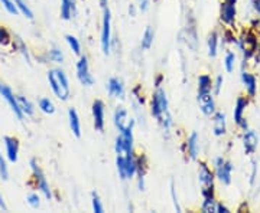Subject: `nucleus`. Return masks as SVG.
<instances>
[{
	"label": "nucleus",
	"instance_id": "f257e3e1",
	"mask_svg": "<svg viewBox=\"0 0 260 213\" xmlns=\"http://www.w3.org/2000/svg\"><path fill=\"white\" fill-rule=\"evenodd\" d=\"M150 114L155 120L162 125V129L169 133L172 125V117L169 112V102H168L167 93L159 87L150 100Z\"/></svg>",
	"mask_w": 260,
	"mask_h": 213
},
{
	"label": "nucleus",
	"instance_id": "f03ea898",
	"mask_svg": "<svg viewBox=\"0 0 260 213\" xmlns=\"http://www.w3.org/2000/svg\"><path fill=\"white\" fill-rule=\"evenodd\" d=\"M48 82L51 85L52 91L61 101H67L71 95V90H70V82L68 78L62 69L59 68H54L48 72Z\"/></svg>",
	"mask_w": 260,
	"mask_h": 213
},
{
	"label": "nucleus",
	"instance_id": "7ed1b4c3",
	"mask_svg": "<svg viewBox=\"0 0 260 213\" xmlns=\"http://www.w3.org/2000/svg\"><path fill=\"white\" fill-rule=\"evenodd\" d=\"M214 179H215V173L208 167L207 163L200 161L198 164V182L201 186V193L204 197L207 196H214Z\"/></svg>",
	"mask_w": 260,
	"mask_h": 213
},
{
	"label": "nucleus",
	"instance_id": "20e7f679",
	"mask_svg": "<svg viewBox=\"0 0 260 213\" xmlns=\"http://www.w3.org/2000/svg\"><path fill=\"white\" fill-rule=\"evenodd\" d=\"M102 49L104 55H109L112 49V13L109 8H104V15H103Z\"/></svg>",
	"mask_w": 260,
	"mask_h": 213
},
{
	"label": "nucleus",
	"instance_id": "39448f33",
	"mask_svg": "<svg viewBox=\"0 0 260 213\" xmlns=\"http://www.w3.org/2000/svg\"><path fill=\"white\" fill-rule=\"evenodd\" d=\"M30 168H32V176H34V180H35V183H37L38 190H41V193L45 196L47 199H52V192H51V189H49V185H48L47 179H45V175H44V172H42V168L39 167V163H38L35 158H32L30 160Z\"/></svg>",
	"mask_w": 260,
	"mask_h": 213
},
{
	"label": "nucleus",
	"instance_id": "423d86ee",
	"mask_svg": "<svg viewBox=\"0 0 260 213\" xmlns=\"http://www.w3.org/2000/svg\"><path fill=\"white\" fill-rule=\"evenodd\" d=\"M214 173L215 177L223 183L229 186L232 183V173H233V164L223 157H217L214 160Z\"/></svg>",
	"mask_w": 260,
	"mask_h": 213
},
{
	"label": "nucleus",
	"instance_id": "0eeeda50",
	"mask_svg": "<svg viewBox=\"0 0 260 213\" xmlns=\"http://www.w3.org/2000/svg\"><path fill=\"white\" fill-rule=\"evenodd\" d=\"M113 121H114V125L119 130V133L133 130V127H135V120L130 118L129 112H127V110L124 107H117L116 108L114 115H113Z\"/></svg>",
	"mask_w": 260,
	"mask_h": 213
},
{
	"label": "nucleus",
	"instance_id": "6e6552de",
	"mask_svg": "<svg viewBox=\"0 0 260 213\" xmlns=\"http://www.w3.org/2000/svg\"><path fill=\"white\" fill-rule=\"evenodd\" d=\"M77 78L84 87H93L95 79L90 72V65H88V59L87 56H80L78 62H77Z\"/></svg>",
	"mask_w": 260,
	"mask_h": 213
},
{
	"label": "nucleus",
	"instance_id": "1a4fd4ad",
	"mask_svg": "<svg viewBox=\"0 0 260 213\" xmlns=\"http://www.w3.org/2000/svg\"><path fill=\"white\" fill-rule=\"evenodd\" d=\"M236 3L237 0H223L221 8H220V19L221 22L232 26L236 22V15H237V9H236Z\"/></svg>",
	"mask_w": 260,
	"mask_h": 213
},
{
	"label": "nucleus",
	"instance_id": "9d476101",
	"mask_svg": "<svg viewBox=\"0 0 260 213\" xmlns=\"http://www.w3.org/2000/svg\"><path fill=\"white\" fill-rule=\"evenodd\" d=\"M91 114H93V125L95 131H103L106 125L104 114H106V105L102 100H95L91 105Z\"/></svg>",
	"mask_w": 260,
	"mask_h": 213
},
{
	"label": "nucleus",
	"instance_id": "9b49d317",
	"mask_svg": "<svg viewBox=\"0 0 260 213\" xmlns=\"http://www.w3.org/2000/svg\"><path fill=\"white\" fill-rule=\"evenodd\" d=\"M239 45L242 48L243 54H244V58H250V56L254 55L256 49H257V39L256 36L251 33V32H247L244 33L240 39H239Z\"/></svg>",
	"mask_w": 260,
	"mask_h": 213
},
{
	"label": "nucleus",
	"instance_id": "f8f14e48",
	"mask_svg": "<svg viewBox=\"0 0 260 213\" xmlns=\"http://www.w3.org/2000/svg\"><path fill=\"white\" fill-rule=\"evenodd\" d=\"M0 95L8 101V104L10 105V108H12V111L15 112V115L18 117L19 120H22V118H23V112H22L20 107H19L18 98H16L15 94L12 93V90H10L8 85H3V83H2V87H0Z\"/></svg>",
	"mask_w": 260,
	"mask_h": 213
},
{
	"label": "nucleus",
	"instance_id": "ddd939ff",
	"mask_svg": "<svg viewBox=\"0 0 260 213\" xmlns=\"http://www.w3.org/2000/svg\"><path fill=\"white\" fill-rule=\"evenodd\" d=\"M249 105L247 98L244 97H239L236 101V107H234V121L239 127H242L243 130H247V121L244 118V111Z\"/></svg>",
	"mask_w": 260,
	"mask_h": 213
},
{
	"label": "nucleus",
	"instance_id": "4468645a",
	"mask_svg": "<svg viewBox=\"0 0 260 213\" xmlns=\"http://www.w3.org/2000/svg\"><path fill=\"white\" fill-rule=\"evenodd\" d=\"M198 102H200V108L205 115L211 117L215 112V101H214L213 93L198 94Z\"/></svg>",
	"mask_w": 260,
	"mask_h": 213
},
{
	"label": "nucleus",
	"instance_id": "2eb2a0df",
	"mask_svg": "<svg viewBox=\"0 0 260 213\" xmlns=\"http://www.w3.org/2000/svg\"><path fill=\"white\" fill-rule=\"evenodd\" d=\"M257 146H259V137L256 136V133L253 130H244V136H243L244 153L247 156H250V154H253L256 151Z\"/></svg>",
	"mask_w": 260,
	"mask_h": 213
},
{
	"label": "nucleus",
	"instance_id": "dca6fc26",
	"mask_svg": "<svg viewBox=\"0 0 260 213\" xmlns=\"http://www.w3.org/2000/svg\"><path fill=\"white\" fill-rule=\"evenodd\" d=\"M5 147H6V156L8 160L12 163H16L18 161V154H19V140L16 137H9L6 136L5 139Z\"/></svg>",
	"mask_w": 260,
	"mask_h": 213
},
{
	"label": "nucleus",
	"instance_id": "f3484780",
	"mask_svg": "<svg viewBox=\"0 0 260 213\" xmlns=\"http://www.w3.org/2000/svg\"><path fill=\"white\" fill-rule=\"evenodd\" d=\"M106 88L112 98H124V85L120 78H110Z\"/></svg>",
	"mask_w": 260,
	"mask_h": 213
},
{
	"label": "nucleus",
	"instance_id": "a211bd4d",
	"mask_svg": "<svg viewBox=\"0 0 260 213\" xmlns=\"http://www.w3.org/2000/svg\"><path fill=\"white\" fill-rule=\"evenodd\" d=\"M198 143H200L198 134H197V133H191L189 137H188L185 141L186 154H188V157L191 158V160H197V158H198V153H200V146H198Z\"/></svg>",
	"mask_w": 260,
	"mask_h": 213
},
{
	"label": "nucleus",
	"instance_id": "6ab92c4d",
	"mask_svg": "<svg viewBox=\"0 0 260 213\" xmlns=\"http://www.w3.org/2000/svg\"><path fill=\"white\" fill-rule=\"evenodd\" d=\"M213 130L217 137L224 136L227 133V124H225V114L221 111H215L213 114Z\"/></svg>",
	"mask_w": 260,
	"mask_h": 213
},
{
	"label": "nucleus",
	"instance_id": "aec40b11",
	"mask_svg": "<svg viewBox=\"0 0 260 213\" xmlns=\"http://www.w3.org/2000/svg\"><path fill=\"white\" fill-rule=\"evenodd\" d=\"M242 81L243 83H244V88H246V91L249 94V97H254V95H256V91H257V81H256V76L251 75L250 72L243 71Z\"/></svg>",
	"mask_w": 260,
	"mask_h": 213
},
{
	"label": "nucleus",
	"instance_id": "412c9836",
	"mask_svg": "<svg viewBox=\"0 0 260 213\" xmlns=\"http://www.w3.org/2000/svg\"><path fill=\"white\" fill-rule=\"evenodd\" d=\"M68 120H70V129L73 131L77 139L81 137V122H80V117L78 112L75 111V108H70L68 110Z\"/></svg>",
	"mask_w": 260,
	"mask_h": 213
},
{
	"label": "nucleus",
	"instance_id": "4be33fe9",
	"mask_svg": "<svg viewBox=\"0 0 260 213\" xmlns=\"http://www.w3.org/2000/svg\"><path fill=\"white\" fill-rule=\"evenodd\" d=\"M126 160V179H133L136 176V156L135 153L124 154Z\"/></svg>",
	"mask_w": 260,
	"mask_h": 213
},
{
	"label": "nucleus",
	"instance_id": "5701e85b",
	"mask_svg": "<svg viewBox=\"0 0 260 213\" xmlns=\"http://www.w3.org/2000/svg\"><path fill=\"white\" fill-rule=\"evenodd\" d=\"M213 93V79L208 75H201L198 78V94Z\"/></svg>",
	"mask_w": 260,
	"mask_h": 213
},
{
	"label": "nucleus",
	"instance_id": "b1692460",
	"mask_svg": "<svg viewBox=\"0 0 260 213\" xmlns=\"http://www.w3.org/2000/svg\"><path fill=\"white\" fill-rule=\"evenodd\" d=\"M153 39H155V30H153L152 26H148V28L145 29V33H143L142 42H140L142 49L149 51V49L152 48V45H153Z\"/></svg>",
	"mask_w": 260,
	"mask_h": 213
},
{
	"label": "nucleus",
	"instance_id": "393cba45",
	"mask_svg": "<svg viewBox=\"0 0 260 213\" xmlns=\"http://www.w3.org/2000/svg\"><path fill=\"white\" fill-rule=\"evenodd\" d=\"M16 98H18V104L19 107H20V110H22V112H23V115H32L34 111H35L34 104L29 101L28 98L22 97V95H18Z\"/></svg>",
	"mask_w": 260,
	"mask_h": 213
},
{
	"label": "nucleus",
	"instance_id": "a878e982",
	"mask_svg": "<svg viewBox=\"0 0 260 213\" xmlns=\"http://www.w3.org/2000/svg\"><path fill=\"white\" fill-rule=\"evenodd\" d=\"M201 210L205 213H211L217 212V200L214 196H207L203 200V204H201Z\"/></svg>",
	"mask_w": 260,
	"mask_h": 213
},
{
	"label": "nucleus",
	"instance_id": "bb28decb",
	"mask_svg": "<svg viewBox=\"0 0 260 213\" xmlns=\"http://www.w3.org/2000/svg\"><path fill=\"white\" fill-rule=\"evenodd\" d=\"M207 44H208V55L211 56V58H215L217 49H218V35H217V32L210 33Z\"/></svg>",
	"mask_w": 260,
	"mask_h": 213
},
{
	"label": "nucleus",
	"instance_id": "cd10ccee",
	"mask_svg": "<svg viewBox=\"0 0 260 213\" xmlns=\"http://www.w3.org/2000/svg\"><path fill=\"white\" fill-rule=\"evenodd\" d=\"M148 170V160L143 154H140L136 157V175L138 177H145Z\"/></svg>",
	"mask_w": 260,
	"mask_h": 213
},
{
	"label": "nucleus",
	"instance_id": "c85d7f7f",
	"mask_svg": "<svg viewBox=\"0 0 260 213\" xmlns=\"http://www.w3.org/2000/svg\"><path fill=\"white\" fill-rule=\"evenodd\" d=\"M65 39H67L68 47L71 48V51L74 52L75 55H81V44H80V40L75 36H73V35H67Z\"/></svg>",
	"mask_w": 260,
	"mask_h": 213
},
{
	"label": "nucleus",
	"instance_id": "c756f323",
	"mask_svg": "<svg viewBox=\"0 0 260 213\" xmlns=\"http://www.w3.org/2000/svg\"><path fill=\"white\" fill-rule=\"evenodd\" d=\"M39 108H41V111L45 112V114H49V115L55 112V105H54V102L51 101L49 98L39 100Z\"/></svg>",
	"mask_w": 260,
	"mask_h": 213
},
{
	"label": "nucleus",
	"instance_id": "7c9ffc66",
	"mask_svg": "<svg viewBox=\"0 0 260 213\" xmlns=\"http://www.w3.org/2000/svg\"><path fill=\"white\" fill-rule=\"evenodd\" d=\"M116 166H117V172L121 180H127L126 179V160H124V154H117L116 158Z\"/></svg>",
	"mask_w": 260,
	"mask_h": 213
},
{
	"label": "nucleus",
	"instance_id": "2f4dec72",
	"mask_svg": "<svg viewBox=\"0 0 260 213\" xmlns=\"http://www.w3.org/2000/svg\"><path fill=\"white\" fill-rule=\"evenodd\" d=\"M73 16L71 2L70 0H61V18L64 20H70Z\"/></svg>",
	"mask_w": 260,
	"mask_h": 213
},
{
	"label": "nucleus",
	"instance_id": "473e14b6",
	"mask_svg": "<svg viewBox=\"0 0 260 213\" xmlns=\"http://www.w3.org/2000/svg\"><path fill=\"white\" fill-rule=\"evenodd\" d=\"M48 58H49L52 62H55V64H62V62H64V54H62V51L58 49V48H52V49L49 51V54H48Z\"/></svg>",
	"mask_w": 260,
	"mask_h": 213
},
{
	"label": "nucleus",
	"instance_id": "72a5a7b5",
	"mask_svg": "<svg viewBox=\"0 0 260 213\" xmlns=\"http://www.w3.org/2000/svg\"><path fill=\"white\" fill-rule=\"evenodd\" d=\"M15 3H16L19 12H20L22 15H25L28 19H34V12L29 9V6L26 5L25 0H15Z\"/></svg>",
	"mask_w": 260,
	"mask_h": 213
},
{
	"label": "nucleus",
	"instance_id": "f704fd0d",
	"mask_svg": "<svg viewBox=\"0 0 260 213\" xmlns=\"http://www.w3.org/2000/svg\"><path fill=\"white\" fill-rule=\"evenodd\" d=\"M224 66L227 72H233L234 66H236V54L234 52H227V55L224 58Z\"/></svg>",
	"mask_w": 260,
	"mask_h": 213
},
{
	"label": "nucleus",
	"instance_id": "c9c22d12",
	"mask_svg": "<svg viewBox=\"0 0 260 213\" xmlns=\"http://www.w3.org/2000/svg\"><path fill=\"white\" fill-rule=\"evenodd\" d=\"M0 3L3 5V8L8 10V13L10 15H18L19 9L15 3V0H0Z\"/></svg>",
	"mask_w": 260,
	"mask_h": 213
},
{
	"label": "nucleus",
	"instance_id": "e433bc0d",
	"mask_svg": "<svg viewBox=\"0 0 260 213\" xmlns=\"http://www.w3.org/2000/svg\"><path fill=\"white\" fill-rule=\"evenodd\" d=\"M0 177H2L3 180H8V179H9V168H8V163H6L5 157L2 156V153H0Z\"/></svg>",
	"mask_w": 260,
	"mask_h": 213
},
{
	"label": "nucleus",
	"instance_id": "4c0bfd02",
	"mask_svg": "<svg viewBox=\"0 0 260 213\" xmlns=\"http://www.w3.org/2000/svg\"><path fill=\"white\" fill-rule=\"evenodd\" d=\"M91 204H93V210L95 213H103V212H104V207H103L102 199H100V196L97 195L95 192L93 193V200H91Z\"/></svg>",
	"mask_w": 260,
	"mask_h": 213
},
{
	"label": "nucleus",
	"instance_id": "58836bf2",
	"mask_svg": "<svg viewBox=\"0 0 260 213\" xmlns=\"http://www.w3.org/2000/svg\"><path fill=\"white\" fill-rule=\"evenodd\" d=\"M114 150H116V154H124V140H123V136L119 134L116 137V141H114Z\"/></svg>",
	"mask_w": 260,
	"mask_h": 213
},
{
	"label": "nucleus",
	"instance_id": "ea45409f",
	"mask_svg": "<svg viewBox=\"0 0 260 213\" xmlns=\"http://www.w3.org/2000/svg\"><path fill=\"white\" fill-rule=\"evenodd\" d=\"M10 42V33L8 29L0 25V45H8Z\"/></svg>",
	"mask_w": 260,
	"mask_h": 213
},
{
	"label": "nucleus",
	"instance_id": "a19ab883",
	"mask_svg": "<svg viewBox=\"0 0 260 213\" xmlns=\"http://www.w3.org/2000/svg\"><path fill=\"white\" fill-rule=\"evenodd\" d=\"M16 45H18V48L20 49V52H22V55L26 58V61L28 62H30V58H29V52H28V48H26V45L23 44V40L20 39V37L16 36Z\"/></svg>",
	"mask_w": 260,
	"mask_h": 213
},
{
	"label": "nucleus",
	"instance_id": "79ce46f5",
	"mask_svg": "<svg viewBox=\"0 0 260 213\" xmlns=\"http://www.w3.org/2000/svg\"><path fill=\"white\" fill-rule=\"evenodd\" d=\"M223 82H224V78L221 75H218L217 78H215V81L213 82V91L215 95H218L220 91H221V87H223Z\"/></svg>",
	"mask_w": 260,
	"mask_h": 213
},
{
	"label": "nucleus",
	"instance_id": "37998d69",
	"mask_svg": "<svg viewBox=\"0 0 260 213\" xmlns=\"http://www.w3.org/2000/svg\"><path fill=\"white\" fill-rule=\"evenodd\" d=\"M28 203L34 207V209H38L39 206H41V199H39V196L37 193H30L28 196Z\"/></svg>",
	"mask_w": 260,
	"mask_h": 213
},
{
	"label": "nucleus",
	"instance_id": "c03bdc74",
	"mask_svg": "<svg viewBox=\"0 0 260 213\" xmlns=\"http://www.w3.org/2000/svg\"><path fill=\"white\" fill-rule=\"evenodd\" d=\"M133 95L138 98V101H139L140 105L145 104V97H143V94H142V87H140V85H138L136 88H133Z\"/></svg>",
	"mask_w": 260,
	"mask_h": 213
},
{
	"label": "nucleus",
	"instance_id": "a18cd8bd",
	"mask_svg": "<svg viewBox=\"0 0 260 213\" xmlns=\"http://www.w3.org/2000/svg\"><path fill=\"white\" fill-rule=\"evenodd\" d=\"M171 196H172L174 206H175L177 212H181V206H179V203H178V197H177V193H175V186H174V183H171Z\"/></svg>",
	"mask_w": 260,
	"mask_h": 213
},
{
	"label": "nucleus",
	"instance_id": "49530a36",
	"mask_svg": "<svg viewBox=\"0 0 260 213\" xmlns=\"http://www.w3.org/2000/svg\"><path fill=\"white\" fill-rule=\"evenodd\" d=\"M230 212V209L225 206V204H223L221 202H217V213H229Z\"/></svg>",
	"mask_w": 260,
	"mask_h": 213
},
{
	"label": "nucleus",
	"instance_id": "de8ad7c7",
	"mask_svg": "<svg viewBox=\"0 0 260 213\" xmlns=\"http://www.w3.org/2000/svg\"><path fill=\"white\" fill-rule=\"evenodd\" d=\"M149 8V0H139V10L140 12H146Z\"/></svg>",
	"mask_w": 260,
	"mask_h": 213
},
{
	"label": "nucleus",
	"instance_id": "09e8293b",
	"mask_svg": "<svg viewBox=\"0 0 260 213\" xmlns=\"http://www.w3.org/2000/svg\"><path fill=\"white\" fill-rule=\"evenodd\" d=\"M162 82H164V75L162 74H158L156 75V78H155V87H156V88H159V87H160V85H162Z\"/></svg>",
	"mask_w": 260,
	"mask_h": 213
},
{
	"label": "nucleus",
	"instance_id": "8fccbe9b",
	"mask_svg": "<svg viewBox=\"0 0 260 213\" xmlns=\"http://www.w3.org/2000/svg\"><path fill=\"white\" fill-rule=\"evenodd\" d=\"M253 9L260 13V0H253Z\"/></svg>",
	"mask_w": 260,
	"mask_h": 213
},
{
	"label": "nucleus",
	"instance_id": "3c124183",
	"mask_svg": "<svg viewBox=\"0 0 260 213\" xmlns=\"http://www.w3.org/2000/svg\"><path fill=\"white\" fill-rule=\"evenodd\" d=\"M0 209H2V210H5V212L8 210V206H6V203H5V200H3V196L2 195H0Z\"/></svg>",
	"mask_w": 260,
	"mask_h": 213
},
{
	"label": "nucleus",
	"instance_id": "603ef678",
	"mask_svg": "<svg viewBox=\"0 0 260 213\" xmlns=\"http://www.w3.org/2000/svg\"><path fill=\"white\" fill-rule=\"evenodd\" d=\"M71 2V9H73V15L77 13V0H70Z\"/></svg>",
	"mask_w": 260,
	"mask_h": 213
},
{
	"label": "nucleus",
	"instance_id": "864d4df0",
	"mask_svg": "<svg viewBox=\"0 0 260 213\" xmlns=\"http://www.w3.org/2000/svg\"><path fill=\"white\" fill-rule=\"evenodd\" d=\"M99 2H100V5H102L103 9H104V8H107V2H109V0H99Z\"/></svg>",
	"mask_w": 260,
	"mask_h": 213
},
{
	"label": "nucleus",
	"instance_id": "5fc2aeb1",
	"mask_svg": "<svg viewBox=\"0 0 260 213\" xmlns=\"http://www.w3.org/2000/svg\"><path fill=\"white\" fill-rule=\"evenodd\" d=\"M129 12H130V15H132V16H135V6H130Z\"/></svg>",
	"mask_w": 260,
	"mask_h": 213
},
{
	"label": "nucleus",
	"instance_id": "6e6d98bb",
	"mask_svg": "<svg viewBox=\"0 0 260 213\" xmlns=\"http://www.w3.org/2000/svg\"><path fill=\"white\" fill-rule=\"evenodd\" d=\"M0 87H2V82H0Z\"/></svg>",
	"mask_w": 260,
	"mask_h": 213
}]
</instances>
